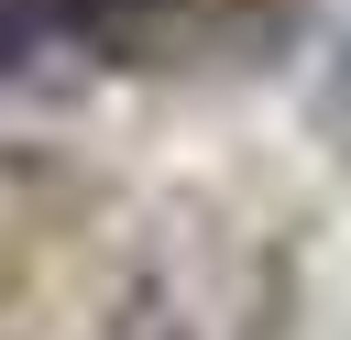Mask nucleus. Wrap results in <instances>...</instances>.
I'll return each instance as SVG.
<instances>
[{
    "label": "nucleus",
    "instance_id": "2",
    "mask_svg": "<svg viewBox=\"0 0 351 340\" xmlns=\"http://www.w3.org/2000/svg\"><path fill=\"white\" fill-rule=\"evenodd\" d=\"M329 110H340V121H351V55H340V88H329Z\"/></svg>",
    "mask_w": 351,
    "mask_h": 340
},
{
    "label": "nucleus",
    "instance_id": "1",
    "mask_svg": "<svg viewBox=\"0 0 351 340\" xmlns=\"http://www.w3.org/2000/svg\"><path fill=\"white\" fill-rule=\"evenodd\" d=\"M44 33H66V11H55V0H0V88L33 66V44H44Z\"/></svg>",
    "mask_w": 351,
    "mask_h": 340
}]
</instances>
